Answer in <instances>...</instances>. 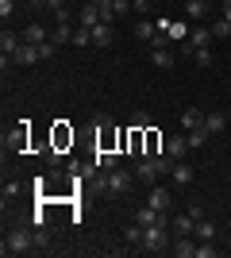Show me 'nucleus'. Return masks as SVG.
<instances>
[{
    "instance_id": "23",
    "label": "nucleus",
    "mask_w": 231,
    "mask_h": 258,
    "mask_svg": "<svg viewBox=\"0 0 231 258\" xmlns=\"http://www.w3.org/2000/svg\"><path fill=\"white\" fill-rule=\"evenodd\" d=\"M162 151H166V139L154 127H146V151L143 154H162Z\"/></svg>"
},
{
    "instance_id": "26",
    "label": "nucleus",
    "mask_w": 231,
    "mask_h": 258,
    "mask_svg": "<svg viewBox=\"0 0 231 258\" xmlns=\"http://www.w3.org/2000/svg\"><path fill=\"white\" fill-rule=\"evenodd\" d=\"M50 39H54L58 46H62V43H73V27H69V23H58L54 31H50Z\"/></svg>"
},
{
    "instance_id": "33",
    "label": "nucleus",
    "mask_w": 231,
    "mask_h": 258,
    "mask_svg": "<svg viewBox=\"0 0 231 258\" xmlns=\"http://www.w3.org/2000/svg\"><path fill=\"white\" fill-rule=\"evenodd\" d=\"M131 127L146 131V127H150V116H146V112H135V116H131Z\"/></svg>"
},
{
    "instance_id": "32",
    "label": "nucleus",
    "mask_w": 231,
    "mask_h": 258,
    "mask_svg": "<svg viewBox=\"0 0 231 258\" xmlns=\"http://www.w3.org/2000/svg\"><path fill=\"white\" fill-rule=\"evenodd\" d=\"M54 50H58V43H54V39L39 43V58H43V62H46V58H54Z\"/></svg>"
},
{
    "instance_id": "24",
    "label": "nucleus",
    "mask_w": 231,
    "mask_h": 258,
    "mask_svg": "<svg viewBox=\"0 0 231 258\" xmlns=\"http://www.w3.org/2000/svg\"><path fill=\"white\" fill-rule=\"evenodd\" d=\"M185 139H189V151H200V147L208 143V131H204V127H193V131H185Z\"/></svg>"
},
{
    "instance_id": "14",
    "label": "nucleus",
    "mask_w": 231,
    "mask_h": 258,
    "mask_svg": "<svg viewBox=\"0 0 231 258\" xmlns=\"http://www.w3.org/2000/svg\"><path fill=\"white\" fill-rule=\"evenodd\" d=\"M112 39H116L112 23H97V27H93V46H100V50H104V46H112Z\"/></svg>"
},
{
    "instance_id": "29",
    "label": "nucleus",
    "mask_w": 231,
    "mask_h": 258,
    "mask_svg": "<svg viewBox=\"0 0 231 258\" xmlns=\"http://www.w3.org/2000/svg\"><path fill=\"white\" fill-rule=\"evenodd\" d=\"M189 54H193V62H197V66H212V50H208V46H197V50H189Z\"/></svg>"
},
{
    "instance_id": "28",
    "label": "nucleus",
    "mask_w": 231,
    "mask_h": 258,
    "mask_svg": "<svg viewBox=\"0 0 231 258\" xmlns=\"http://www.w3.org/2000/svg\"><path fill=\"white\" fill-rule=\"evenodd\" d=\"M8 147H16V151H23V147H27V119H20V127H16V135L8 139Z\"/></svg>"
},
{
    "instance_id": "10",
    "label": "nucleus",
    "mask_w": 231,
    "mask_h": 258,
    "mask_svg": "<svg viewBox=\"0 0 231 258\" xmlns=\"http://www.w3.org/2000/svg\"><path fill=\"white\" fill-rule=\"evenodd\" d=\"M46 39H50V27H43V23H27V27H23V43H46Z\"/></svg>"
},
{
    "instance_id": "16",
    "label": "nucleus",
    "mask_w": 231,
    "mask_h": 258,
    "mask_svg": "<svg viewBox=\"0 0 231 258\" xmlns=\"http://www.w3.org/2000/svg\"><path fill=\"white\" fill-rule=\"evenodd\" d=\"M181 127H185V131L204 127V112H200V108H185V112H181Z\"/></svg>"
},
{
    "instance_id": "13",
    "label": "nucleus",
    "mask_w": 231,
    "mask_h": 258,
    "mask_svg": "<svg viewBox=\"0 0 231 258\" xmlns=\"http://www.w3.org/2000/svg\"><path fill=\"white\" fill-rule=\"evenodd\" d=\"M158 35H162V31H158V23H154V20H139V23H135V39H143V43H154Z\"/></svg>"
},
{
    "instance_id": "21",
    "label": "nucleus",
    "mask_w": 231,
    "mask_h": 258,
    "mask_svg": "<svg viewBox=\"0 0 231 258\" xmlns=\"http://www.w3.org/2000/svg\"><path fill=\"white\" fill-rule=\"evenodd\" d=\"M193 235H197L200 243H212V239H216V224H212V220H204V216H200V220H197V231H193Z\"/></svg>"
},
{
    "instance_id": "9",
    "label": "nucleus",
    "mask_w": 231,
    "mask_h": 258,
    "mask_svg": "<svg viewBox=\"0 0 231 258\" xmlns=\"http://www.w3.org/2000/svg\"><path fill=\"white\" fill-rule=\"evenodd\" d=\"M12 62H16V66H35V62H43V58H39V46H35V43H23Z\"/></svg>"
},
{
    "instance_id": "18",
    "label": "nucleus",
    "mask_w": 231,
    "mask_h": 258,
    "mask_svg": "<svg viewBox=\"0 0 231 258\" xmlns=\"http://www.w3.org/2000/svg\"><path fill=\"white\" fill-rule=\"evenodd\" d=\"M223 127H227V116H223V112H208V116H204V131H208V135H220Z\"/></svg>"
},
{
    "instance_id": "22",
    "label": "nucleus",
    "mask_w": 231,
    "mask_h": 258,
    "mask_svg": "<svg viewBox=\"0 0 231 258\" xmlns=\"http://www.w3.org/2000/svg\"><path fill=\"white\" fill-rule=\"evenodd\" d=\"M116 166H120V154L116 151H97V170H116Z\"/></svg>"
},
{
    "instance_id": "25",
    "label": "nucleus",
    "mask_w": 231,
    "mask_h": 258,
    "mask_svg": "<svg viewBox=\"0 0 231 258\" xmlns=\"http://www.w3.org/2000/svg\"><path fill=\"white\" fill-rule=\"evenodd\" d=\"M69 143H73V131H69L66 123H58V127H54V151H62V147H69Z\"/></svg>"
},
{
    "instance_id": "36",
    "label": "nucleus",
    "mask_w": 231,
    "mask_h": 258,
    "mask_svg": "<svg viewBox=\"0 0 231 258\" xmlns=\"http://www.w3.org/2000/svg\"><path fill=\"white\" fill-rule=\"evenodd\" d=\"M12 12H16V0H0V20H12Z\"/></svg>"
},
{
    "instance_id": "17",
    "label": "nucleus",
    "mask_w": 231,
    "mask_h": 258,
    "mask_svg": "<svg viewBox=\"0 0 231 258\" xmlns=\"http://www.w3.org/2000/svg\"><path fill=\"white\" fill-rule=\"evenodd\" d=\"M170 177H174L177 185H189V181H193V166H189L185 158H181V162H174V170H170Z\"/></svg>"
},
{
    "instance_id": "6",
    "label": "nucleus",
    "mask_w": 231,
    "mask_h": 258,
    "mask_svg": "<svg viewBox=\"0 0 231 258\" xmlns=\"http://www.w3.org/2000/svg\"><path fill=\"white\" fill-rule=\"evenodd\" d=\"M170 254H177V258H197V243H193V235H174Z\"/></svg>"
},
{
    "instance_id": "37",
    "label": "nucleus",
    "mask_w": 231,
    "mask_h": 258,
    "mask_svg": "<svg viewBox=\"0 0 231 258\" xmlns=\"http://www.w3.org/2000/svg\"><path fill=\"white\" fill-rule=\"evenodd\" d=\"M131 8L135 12H150V0H131Z\"/></svg>"
},
{
    "instance_id": "38",
    "label": "nucleus",
    "mask_w": 231,
    "mask_h": 258,
    "mask_svg": "<svg viewBox=\"0 0 231 258\" xmlns=\"http://www.w3.org/2000/svg\"><path fill=\"white\" fill-rule=\"evenodd\" d=\"M223 4V20H231V0H220Z\"/></svg>"
},
{
    "instance_id": "12",
    "label": "nucleus",
    "mask_w": 231,
    "mask_h": 258,
    "mask_svg": "<svg viewBox=\"0 0 231 258\" xmlns=\"http://www.w3.org/2000/svg\"><path fill=\"white\" fill-rule=\"evenodd\" d=\"M212 39H216V35H212V27H193V31H189V50H197V46H208Z\"/></svg>"
},
{
    "instance_id": "20",
    "label": "nucleus",
    "mask_w": 231,
    "mask_h": 258,
    "mask_svg": "<svg viewBox=\"0 0 231 258\" xmlns=\"http://www.w3.org/2000/svg\"><path fill=\"white\" fill-rule=\"evenodd\" d=\"M212 8V0H185V12H189V20H204Z\"/></svg>"
},
{
    "instance_id": "5",
    "label": "nucleus",
    "mask_w": 231,
    "mask_h": 258,
    "mask_svg": "<svg viewBox=\"0 0 231 258\" xmlns=\"http://www.w3.org/2000/svg\"><path fill=\"white\" fill-rule=\"evenodd\" d=\"M200 216H204V208H189L185 216H174V235H193V231H197V220Z\"/></svg>"
},
{
    "instance_id": "2",
    "label": "nucleus",
    "mask_w": 231,
    "mask_h": 258,
    "mask_svg": "<svg viewBox=\"0 0 231 258\" xmlns=\"http://www.w3.org/2000/svg\"><path fill=\"white\" fill-rule=\"evenodd\" d=\"M174 247V239H170V231H166V220L162 224H150V227H143V247L139 250H170Z\"/></svg>"
},
{
    "instance_id": "31",
    "label": "nucleus",
    "mask_w": 231,
    "mask_h": 258,
    "mask_svg": "<svg viewBox=\"0 0 231 258\" xmlns=\"http://www.w3.org/2000/svg\"><path fill=\"white\" fill-rule=\"evenodd\" d=\"M0 197H4V205H8V201H16V197H20V181H8L4 189H0Z\"/></svg>"
},
{
    "instance_id": "19",
    "label": "nucleus",
    "mask_w": 231,
    "mask_h": 258,
    "mask_svg": "<svg viewBox=\"0 0 231 258\" xmlns=\"http://www.w3.org/2000/svg\"><path fill=\"white\" fill-rule=\"evenodd\" d=\"M189 31H193L189 23H170V27H166V43H185Z\"/></svg>"
},
{
    "instance_id": "30",
    "label": "nucleus",
    "mask_w": 231,
    "mask_h": 258,
    "mask_svg": "<svg viewBox=\"0 0 231 258\" xmlns=\"http://www.w3.org/2000/svg\"><path fill=\"white\" fill-rule=\"evenodd\" d=\"M212 35H216V39H227V35H231V20H223V16H220V20L212 23Z\"/></svg>"
},
{
    "instance_id": "8",
    "label": "nucleus",
    "mask_w": 231,
    "mask_h": 258,
    "mask_svg": "<svg viewBox=\"0 0 231 258\" xmlns=\"http://www.w3.org/2000/svg\"><path fill=\"white\" fill-rule=\"evenodd\" d=\"M166 154H170L174 162H181L189 154V139L185 135H170V139H166Z\"/></svg>"
},
{
    "instance_id": "1",
    "label": "nucleus",
    "mask_w": 231,
    "mask_h": 258,
    "mask_svg": "<svg viewBox=\"0 0 231 258\" xmlns=\"http://www.w3.org/2000/svg\"><path fill=\"white\" fill-rule=\"evenodd\" d=\"M35 247V227H12L4 235V254H27Z\"/></svg>"
},
{
    "instance_id": "3",
    "label": "nucleus",
    "mask_w": 231,
    "mask_h": 258,
    "mask_svg": "<svg viewBox=\"0 0 231 258\" xmlns=\"http://www.w3.org/2000/svg\"><path fill=\"white\" fill-rule=\"evenodd\" d=\"M127 189H131V170H120V166H116V170H108L104 193H108V197H123Z\"/></svg>"
},
{
    "instance_id": "27",
    "label": "nucleus",
    "mask_w": 231,
    "mask_h": 258,
    "mask_svg": "<svg viewBox=\"0 0 231 258\" xmlns=\"http://www.w3.org/2000/svg\"><path fill=\"white\" fill-rule=\"evenodd\" d=\"M123 239H127V243H131V247H143V224H127V231H123Z\"/></svg>"
},
{
    "instance_id": "35",
    "label": "nucleus",
    "mask_w": 231,
    "mask_h": 258,
    "mask_svg": "<svg viewBox=\"0 0 231 258\" xmlns=\"http://www.w3.org/2000/svg\"><path fill=\"white\" fill-rule=\"evenodd\" d=\"M66 8V0H43V4H39V12H62Z\"/></svg>"
},
{
    "instance_id": "7",
    "label": "nucleus",
    "mask_w": 231,
    "mask_h": 258,
    "mask_svg": "<svg viewBox=\"0 0 231 258\" xmlns=\"http://www.w3.org/2000/svg\"><path fill=\"white\" fill-rule=\"evenodd\" d=\"M146 205L158 208V212H170V205H174V197H170V189H162V185H154L150 197H146Z\"/></svg>"
},
{
    "instance_id": "4",
    "label": "nucleus",
    "mask_w": 231,
    "mask_h": 258,
    "mask_svg": "<svg viewBox=\"0 0 231 258\" xmlns=\"http://www.w3.org/2000/svg\"><path fill=\"white\" fill-rule=\"evenodd\" d=\"M97 8H100V23H116L120 16L131 12V0H97Z\"/></svg>"
},
{
    "instance_id": "11",
    "label": "nucleus",
    "mask_w": 231,
    "mask_h": 258,
    "mask_svg": "<svg viewBox=\"0 0 231 258\" xmlns=\"http://www.w3.org/2000/svg\"><path fill=\"white\" fill-rule=\"evenodd\" d=\"M77 23H81V27H97V23H100V8H97V0H89L85 8L77 12Z\"/></svg>"
},
{
    "instance_id": "34",
    "label": "nucleus",
    "mask_w": 231,
    "mask_h": 258,
    "mask_svg": "<svg viewBox=\"0 0 231 258\" xmlns=\"http://www.w3.org/2000/svg\"><path fill=\"white\" fill-rule=\"evenodd\" d=\"M197 258H216V247H212V243H200V239H197Z\"/></svg>"
},
{
    "instance_id": "15",
    "label": "nucleus",
    "mask_w": 231,
    "mask_h": 258,
    "mask_svg": "<svg viewBox=\"0 0 231 258\" xmlns=\"http://www.w3.org/2000/svg\"><path fill=\"white\" fill-rule=\"evenodd\" d=\"M162 220H166V212H158V208H150V205H143L139 212H135V224H143V227L162 224Z\"/></svg>"
}]
</instances>
